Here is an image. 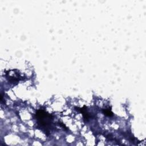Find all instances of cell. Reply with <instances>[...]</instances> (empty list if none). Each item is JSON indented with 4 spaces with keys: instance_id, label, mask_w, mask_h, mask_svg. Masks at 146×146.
I'll list each match as a JSON object with an SVG mask.
<instances>
[{
    "instance_id": "obj_1",
    "label": "cell",
    "mask_w": 146,
    "mask_h": 146,
    "mask_svg": "<svg viewBox=\"0 0 146 146\" xmlns=\"http://www.w3.org/2000/svg\"><path fill=\"white\" fill-rule=\"evenodd\" d=\"M35 117L40 127L44 129L45 133H49V128L52 119V115L43 110H38L35 113Z\"/></svg>"
},
{
    "instance_id": "obj_2",
    "label": "cell",
    "mask_w": 146,
    "mask_h": 146,
    "mask_svg": "<svg viewBox=\"0 0 146 146\" xmlns=\"http://www.w3.org/2000/svg\"><path fill=\"white\" fill-rule=\"evenodd\" d=\"M75 108L76 109L77 111H79L81 113H82L84 120L88 121L89 120V119L90 118L91 116H90L89 113L87 112V107L86 106H84L82 108Z\"/></svg>"
},
{
    "instance_id": "obj_3",
    "label": "cell",
    "mask_w": 146,
    "mask_h": 146,
    "mask_svg": "<svg viewBox=\"0 0 146 146\" xmlns=\"http://www.w3.org/2000/svg\"><path fill=\"white\" fill-rule=\"evenodd\" d=\"M102 112L103 114L107 116L108 117H111L113 115V112L111 111V110L110 108H107V109H103Z\"/></svg>"
}]
</instances>
